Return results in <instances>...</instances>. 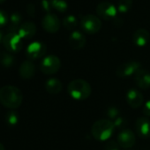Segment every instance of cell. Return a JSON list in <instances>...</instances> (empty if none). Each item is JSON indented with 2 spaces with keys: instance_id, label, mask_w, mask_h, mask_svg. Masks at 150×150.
I'll list each match as a JSON object with an SVG mask.
<instances>
[{
  "instance_id": "9a60e30c",
  "label": "cell",
  "mask_w": 150,
  "mask_h": 150,
  "mask_svg": "<svg viewBox=\"0 0 150 150\" xmlns=\"http://www.w3.org/2000/svg\"><path fill=\"white\" fill-rule=\"evenodd\" d=\"M69 44L73 50H81L87 43L85 35L81 31H73L69 36Z\"/></svg>"
},
{
  "instance_id": "9c48e42d",
  "label": "cell",
  "mask_w": 150,
  "mask_h": 150,
  "mask_svg": "<svg viewBox=\"0 0 150 150\" xmlns=\"http://www.w3.org/2000/svg\"><path fill=\"white\" fill-rule=\"evenodd\" d=\"M47 51V47L43 42H31L27 50L26 56L30 60H35L42 57Z\"/></svg>"
},
{
  "instance_id": "6da1fadb",
  "label": "cell",
  "mask_w": 150,
  "mask_h": 150,
  "mask_svg": "<svg viewBox=\"0 0 150 150\" xmlns=\"http://www.w3.org/2000/svg\"><path fill=\"white\" fill-rule=\"evenodd\" d=\"M23 101V94L15 86L6 85L0 88V103L8 109L19 108Z\"/></svg>"
},
{
  "instance_id": "8fae6325",
  "label": "cell",
  "mask_w": 150,
  "mask_h": 150,
  "mask_svg": "<svg viewBox=\"0 0 150 150\" xmlns=\"http://www.w3.org/2000/svg\"><path fill=\"white\" fill-rule=\"evenodd\" d=\"M117 143L120 147L123 148H131L134 146L136 141V137L134 132L128 128L121 130L117 135Z\"/></svg>"
},
{
  "instance_id": "7c38bea8",
  "label": "cell",
  "mask_w": 150,
  "mask_h": 150,
  "mask_svg": "<svg viewBox=\"0 0 150 150\" xmlns=\"http://www.w3.org/2000/svg\"><path fill=\"white\" fill-rule=\"evenodd\" d=\"M134 81L139 88L148 89L150 88V71L141 67L134 75Z\"/></svg>"
},
{
  "instance_id": "7402d4cb",
  "label": "cell",
  "mask_w": 150,
  "mask_h": 150,
  "mask_svg": "<svg viewBox=\"0 0 150 150\" xmlns=\"http://www.w3.org/2000/svg\"><path fill=\"white\" fill-rule=\"evenodd\" d=\"M19 120H20V116L16 111L11 110L7 112V114L6 115V123L11 127L17 125Z\"/></svg>"
},
{
  "instance_id": "8992f818",
  "label": "cell",
  "mask_w": 150,
  "mask_h": 150,
  "mask_svg": "<svg viewBox=\"0 0 150 150\" xmlns=\"http://www.w3.org/2000/svg\"><path fill=\"white\" fill-rule=\"evenodd\" d=\"M3 45L9 52L15 53L22 50L23 42H22V39L18 35V33L9 32L5 35Z\"/></svg>"
},
{
  "instance_id": "e575fe53",
  "label": "cell",
  "mask_w": 150,
  "mask_h": 150,
  "mask_svg": "<svg viewBox=\"0 0 150 150\" xmlns=\"http://www.w3.org/2000/svg\"><path fill=\"white\" fill-rule=\"evenodd\" d=\"M5 1H6V0H0V4H3Z\"/></svg>"
},
{
  "instance_id": "ac0fdd59",
  "label": "cell",
  "mask_w": 150,
  "mask_h": 150,
  "mask_svg": "<svg viewBox=\"0 0 150 150\" xmlns=\"http://www.w3.org/2000/svg\"><path fill=\"white\" fill-rule=\"evenodd\" d=\"M20 76L23 80H30L35 73V66L30 60L24 61L19 68Z\"/></svg>"
},
{
  "instance_id": "4dcf8cb0",
  "label": "cell",
  "mask_w": 150,
  "mask_h": 150,
  "mask_svg": "<svg viewBox=\"0 0 150 150\" xmlns=\"http://www.w3.org/2000/svg\"><path fill=\"white\" fill-rule=\"evenodd\" d=\"M143 113L146 117H150V100L146 101L143 105Z\"/></svg>"
},
{
  "instance_id": "ba28073f",
  "label": "cell",
  "mask_w": 150,
  "mask_h": 150,
  "mask_svg": "<svg viewBox=\"0 0 150 150\" xmlns=\"http://www.w3.org/2000/svg\"><path fill=\"white\" fill-rule=\"evenodd\" d=\"M117 9L111 3L103 2L100 3L96 7L97 16L105 21H111L117 18Z\"/></svg>"
},
{
  "instance_id": "44dd1931",
  "label": "cell",
  "mask_w": 150,
  "mask_h": 150,
  "mask_svg": "<svg viewBox=\"0 0 150 150\" xmlns=\"http://www.w3.org/2000/svg\"><path fill=\"white\" fill-rule=\"evenodd\" d=\"M63 26L67 30H74L78 26V20L74 15H68L63 20Z\"/></svg>"
},
{
  "instance_id": "f546056e",
  "label": "cell",
  "mask_w": 150,
  "mask_h": 150,
  "mask_svg": "<svg viewBox=\"0 0 150 150\" xmlns=\"http://www.w3.org/2000/svg\"><path fill=\"white\" fill-rule=\"evenodd\" d=\"M42 7L45 12L50 13V10L52 8L50 1H49V0H42Z\"/></svg>"
},
{
  "instance_id": "ffe728a7",
  "label": "cell",
  "mask_w": 150,
  "mask_h": 150,
  "mask_svg": "<svg viewBox=\"0 0 150 150\" xmlns=\"http://www.w3.org/2000/svg\"><path fill=\"white\" fill-rule=\"evenodd\" d=\"M21 21H22V17L20 13H13L10 15L9 17V32H14L17 33L20 26L21 25Z\"/></svg>"
},
{
  "instance_id": "d4e9b609",
  "label": "cell",
  "mask_w": 150,
  "mask_h": 150,
  "mask_svg": "<svg viewBox=\"0 0 150 150\" xmlns=\"http://www.w3.org/2000/svg\"><path fill=\"white\" fill-rule=\"evenodd\" d=\"M50 3L52 8L59 13H64L68 8V5L64 0H50Z\"/></svg>"
},
{
  "instance_id": "7a4b0ae2",
  "label": "cell",
  "mask_w": 150,
  "mask_h": 150,
  "mask_svg": "<svg viewBox=\"0 0 150 150\" xmlns=\"http://www.w3.org/2000/svg\"><path fill=\"white\" fill-rule=\"evenodd\" d=\"M67 92L72 99L76 101H84L91 96L92 88L85 80L76 79L68 84Z\"/></svg>"
},
{
  "instance_id": "30bf717a",
  "label": "cell",
  "mask_w": 150,
  "mask_h": 150,
  "mask_svg": "<svg viewBox=\"0 0 150 150\" xmlns=\"http://www.w3.org/2000/svg\"><path fill=\"white\" fill-rule=\"evenodd\" d=\"M61 23L58 19V17L56 14L53 13H47L42 21V28L50 33V34H55L57 33L60 28Z\"/></svg>"
},
{
  "instance_id": "2e32d148",
  "label": "cell",
  "mask_w": 150,
  "mask_h": 150,
  "mask_svg": "<svg viewBox=\"0 0 150 150\" xmlns=\"http://www.w3.org/2000/svg\"><path fill=\"white\" fill-rule=\"evenodd\" d=\"M37 28L35 23L30 22V21H27L22 23L17 33L18 35L21 36V39H31L32 37L35 36V35L36 34Z\"/></svg>"
},
{
  "instance_id": "1f68e13d",
  "label": "cell",
  "mask_w": 150,
  "mask_h": 150,
  "mask_svg": "<svg viewBox=\"0 0 150 150\" xmlns=\"http://www.w3.org/2000/svg\"><path fill=\"white\" fill-rule=\"evenodd\" d=\"M27 12L28 13V15L30 16H35V7L34 6V4H28L27 6Z\"/></svg>"
},
{
  "instance_id": "603a6c76",
  "label": "cell",
  "mask_w": 150,
  "mask_h": 150,
  "mask_svg": "<svg viewBox=\"0 0 150 150\" xmlns=\"http://www.w3.org/2000/svg\"><path fill=\"white\" fill-rule=\"evenodd\" d=\"M132 6V0H118L117 3V12L121 13H125L130 11Z\"/></svg>"
},
{
  "instance_id": "f1b7e54d",
  "label": "cell",
  "mask_w": 150,
  "mask_h": 150,
  "mask_svg": "<svg viewBox=\"0 0 150 150\" xmlns=\"http://www.w3.org/2000/svg\"><path fill=\"white\" fill-rule=\"evenodd\" d=\"M105 150H120V146L117 141L110 140L105 145Z\"/></svg>"
},
{
  "instance_id": "3957f363",
  "label": "cell",
  "mask_w": 150,
  "mask_h": 150,
  "mask_svg": "<svg viewBox=\"0 0 150 150\" xmlns=\"http://www.w3.org/2000/svg\"><path fill=\"white\" fill-rule=\"evenodd\" d=\"M114 122L110 119H100L94 123L91 128L93 137L100 141L108 140L115 132Z\"/></svg>"
},
{
  "instance_id": "83f0119b",
  "label": "cell",
  "mask_w": 150,
  "mask_h": 150,
  "mask_svg": "<svg viewBox=\"0 0 150 150\" xmlns=\"http://www.w3.org/2000/svg\"><path fill=\"white\" fill-rule=\"evenodd\" d=\"M9 21V17L6 12L0 10V28H4Z\"/></svg>"
},
{
  "instance_id": "277c9868",
  "label": "cell",
  "mask_w": 150,
  "mask_h": 150,
  "mask_svg": "<svg viewBox=\"0 0 150 150\" xmlns=\"http://www.w3.org/2000/svg\"><path fill=\"white\" fill-rule=\"evenodd\" d=\"M81 27L85 33L95 35L101 30L102 21L98 16H96L94 14H87L81 18Z\"/></svg>"
},
{
  "instance_id": "4316f807",
  "label": "cell",
  "mask_w": 150,
  "mask_h": 150,
  "mask_svg": "<svg viewBox=\"0 0 150 150\" xmlns=\"http://www.w3.org/2000/svg\"><path fill=\"white\" fill-rule=\"evenodd\" d=\"M114 125H115V127L116 128H120V129H125V125H126V120L124 118V117H117L114 121Z\"/></svg>"
},
{
  "instance_id": "5bb4252c",
  "label": "cell",
  "mask_w": 150,
  "mask_h": 150,
  "mask_svg": "<svg viewBox=\"0 0 150 150\" xmlns=\"http://www.w3.org/2000/svg\"><path fill=\"white\" fill-rule=\"evenodd\" d=\"M135 132L140 138H150V120L147 117H139L135 122Z\"/></svg>"
},
{
  "instance_id": "4fadbf2b",
  "label": "cell",
  "mask_w": 150,
  "mask_h": 150,
  "mask_svg": "<svg viewBox=\"0 0 150 150\" xmlns=\"http://www.w3.org/2000/svg\"><path fill=\"white\" fill-rule=\"evenodd\" d=\"M125 98H126V102L128 105L133 109L139 108L143 104V102H144L143 95L135 88L129 89L126 93Z\"/></svg>"
},
{
  "instance_id": "836d02e7",
  "label": "cell",
  "mask_w": 150,
  "mask_h": 150,
  "mask_svg": "<svg viewBox=\"0 0 150 150\" xmlns=\"http://www.w3.org/2000/svg\"><path fill=\"white\" fill-rule=\"evenodd\" d=\"M0 150H6L5 149V146L2 143H0Z\"/></svg>"
},
{
  "instance_id": "5b68a950",
  "label": "cell",
  "mask_w": 150,
  "mask_h": 150,
  "mask_svg": "<svg viewBox=\"0 0 150 150\" xmlns=\"http://www.w3.org/2000/svg\"><path fill=\"white\" fill-rule=\"evenodd\" d=\"M61 67V61L58 57L55 55H49L41 62L40 69L41 71L47 75H51L59 71Z\"/></svg>"
},
{
  "instance_id": "484cf974",
  "label": "cell",
  "mask_w": 150,
  "mask_h": 150,
  "mask_svg": "<svg viewBox=\"0 0 150 150\" xmlns=\"http://www.w3.org/2000/svg\"><path fill=\"white\" fill-rule=\"evenodd\" d=\"M106 115L109 117V118L110 119H116L117 117H118L119 115V110L115 107V106H110L106 110Z\"/></svg>"
},
{
  "instance_id": "e0dca14e",
  "label": "cell",
  "mask_w": 150,
  "mask_h": 150,
  "mask_svg": "<svg viewBox=\"0 0 150 150\" xmlns=\"http://www.w3.org/2000/svg\"><path fill=\"white\" fill-rule=\"evenodd\" d=\"M132 41L136 46L144 47L150 41V34L146 29L139 28L134 32L132 36Z\"/></svg>"
},
{
  "instance_id": "d6986e66",
  "label": "cell",
  "mask_w": 150,
  "mask_h": 150,
  "mask_svg": "<svg viewBox=\"0 0 150 150\" xmlns=\"http://www.w3.org/2000/svg\"><path fill=\"white\" fill-rule=\"evenodd\" d=\"M62 82L57 78H50L45 82V89L51 95H57L62 91Z\"/></svg>"
},
{
  "instance_id": "52a82bcc",
  "label": "cell",
  "mask_w": 150,
  "mask_h": 150,
  "mask_svg": "<svg viewBox=\"0 0 150 150\" xmlns=\"http://www.w3.org/2000/svg\"><path fill=\"white\" fill-rule=\"evenodd\" d=\"M140 68H141V65L139 62L128 61V62L123 63L117 68L116 74L119 78H127V77L132 76V75L134 76L135 73Z\"/></svg>"
},
{
  "instance_id": "cb8c5ba5",
  "label": "cell",
  "mask_w": 150,
  "mask_h": 150,
  "mask_svg": "<svg viewBox=\"0 0 150 150\" xmlns=\"http://www.w3.org/2000/svg\"><path fill=\"white\" fill-rule=\"evenodd\" d=\"M14 62H15V58L14 57L10 54V53H3L2 57H1V59H0V63L1 64L4 66V67H6V68H9L11 66H13L14 64Z\"/></svg>"
},
{
  "instance_id": "d6a6232c",
  "label": "cell",
  "mask_w": 150,
  "mask_h": 150,
  "mask_svg": "<svg viewBox=\"0 0 150 150\" xmlns=\"http://www.w3.org/2000/svg\"><path fill=\"white\" fill-rule=\"evenodd\" d=\"M4 38H5V35H4V32L0 30V43H3V41H4Z\"/></svg>"
}]
</instances>
